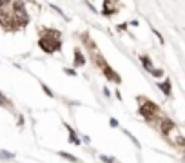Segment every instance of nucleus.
<instances>
[{"mask_svg":"<svg viewBox=\"0 0 185 163\" xmlns=\"http://www.w3.org/2000/svg\"><path fill=\"white\" fill-rule=\"evenodd\" d=\"M165 136H167V139H171V143H174V145H178V147H183V136H181V131H180L178 127L171 129Z\"/></svg>","mask_w":185,"mask_h":163,"instance_id":"3","label":"nucleus"},{"mask_svg":"<svg viewBox=\"0 0 185 163\" xmlns=\"http://www.w3.org/2000/svg\"><path fill=\"white\" fill-rule=\"evenodd\" d=\"M140 109H142V114L147 120H152L154 116H158V107L152 102L145 100V98H140Z\"/></svg>","mask_w":185,"mask_h":163,"instance_id":"2","label":"nucleus"},{"mask_svg":"<svg viewBox=\"0 0 185 163\" xmlns=\"http://www.w3.org/2000/svg\"><path fill=\"white\" fill-rule=\"evenodd\" d=\"M40 47L47 53H53V51H58L60 49V38H58V33L55 31H45L40 38Z\"/></svg>","mask_w":185,"mask_h":163,"instance_id":"1","label":"nucleus"},{"mask_svg":"<svg viewBox=\"0 0 185 163\" xmlns=\"http://www.w3.org/2000/svg\"><path fill=\"white\" fill-rule=\"evenodd\" d=\"M140 60H142V63L147 67V71H149V73H152V74H160V73L156 71V69L152 67V63H151V60H149L147 56H140Z\"/></svg>","mask_w":185,"mask_h":163,"instance_id":"4","label":"nucleus"},{"mask_svg":"<svg viewBox=\"0 0 185 163\" xmlns=\"http://www.w3.org/2000/svg\"><path fill=\"white\" fill-rule=\"evenodd\" d=\"M0 103H6V98H4L2 94H0Z\"/></svg>","mask_w":185,"mask_h":163,"instance_id":"7","label":"nucleus"},{"mask_svg":"<svg viewBox=\"0 0 185 163\" xmlns=\"http://www.w3.org/2000/svg\"><path fill=\"white\" fill-rule=\"evenodd\" d=\"M120 4L118 2H104V7H105V15H111V11H114Z\"/></svg>","mask_w":185,"mask_h":163,"instance_id":"5","label":"nucleus"},{"mask_svg":"<svg viewBox=\"0 0 185 163\" xmlns=\"http://www.w3.org/2000/svg\"><path fill=\"white\" fill-rule=\"evenodd\" d=\"M161 89H164V92H165V94H169V82L161 83Z\"/></svg>","mask_w":185,"mask_h":163,"instance_id":"6","label":"nucleus"}]
</instances>
